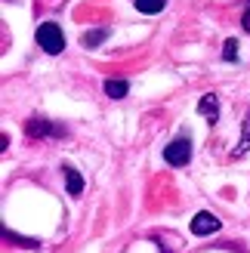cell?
Instances as JSON below:
<instances>
[{"label": "cell", "mask_w": 250, "mask_h": 253, "mask_svg": "<svg viewBox=\"0 0 250 253\" xmlns=\"http://www.w3.org/2000/svg\"><path fill=\"white\" fill-rule=\"evenodd\" d=\"M62 176H65L68 195H71V198H81V192H83V176L74 170V167H62Z\"/></svg>", "instance_id": "8992f818"}, {"label": "cell", "mask_w": 250, "mask_h": 253, "mask_svg": "<svg viewBox=\"0 0 250 253\" xmlns=\"http://www.w3.org/2000/svg\"><path fill=\"white\" fill-rule=\"evenodd\" d=\"M34 41H37V46H41L46 56H59L62 49H65V37H62V28H59L56 22H43V25H37Z\"/></svg>", "instance_id": "6da1fadb"}, {"label": "cell", "mask_w": 250, "mask_h": 253, "mask_svg": "<svg viewBox=\"0 0 250 253\" xmlns=\"http://www.w3.org/2000/svg\"><path fill=\"white\" fill-rule=\"evenodd\" d=\"M127 93H130V84L127 81H115V78L105 81V96L108 99H124Z\"/></svg>", "instance_id": "ba28073f"}, {"label": "cell", "mask_w": 250, "mask_h": 253, "mask_svg": "<svg viewBox=\"0 0 250 253\" xmlns=\"http://www.w3.org/2000/svg\"><path fill=\"white\" fill-rule=\"evenodd\" d=\"M241 25H244V31H247V34H250V6H247V9H244V19H241Z\"/></svg>", "instance_id": "4fadbf2b"}, {"label": "cell", "mask_w": 250, "mask_h": 253, "mask_svg": "<svg viewBox=\"0 0 250 253\" xmlns=\"http://www.w3.org/2000/svg\"><path fill=\"white\" fill-rule=\"evenodd\" d=\"M133 6L139 12H145V16H158V12L167 6V0H133Z\"/></svg>", "instance_id": "9c48e42d"}, {"label": "cell", "mask_w": 250, "mask_h": 253, "mask_svg": "<svg viewBox=\"0 0 250 253\" xmlns=\"http://www.w3.org/2000/svg\"><path fill=\"white\" fill-rule=\"evenodd\" d=\"M247 3H250V0H247Z\"/></svg>", "instance_id": "5bb4252c"}, {"label": "cell", "mask_w": 250, "mask_h": 253, "mask_svg": "<svg viewBox=\"0 0 250 253\" xmlns=\"http://www.w3.org/2000/svg\"><path fill=\"white\" fill-rule=\"evenodd\" d=\"M3 238H6V241H12L16 247H25V250H41V241H37V238H22V235H12L9 229H3Z\"/></svg>", "instance_id": "30bf717a"}, {"label": "cell", "mask_w": 250, "mask_h": 253, "mask_svg": "<svg viewBox=\"0 0 250 253\" xmlns=\"http://www.w3.org/2000/svg\"><path fill=\"white\" fill-rule=\"evenodd\" d=\"M250 151V111H247V118H244V130H241V139H238V145L232 148V158L238 161V158H244Z\"/></svg>", "instance_id": "52a82bcc"}, {"label": "cell", "mask_w": 250, "mask_h": 253, "mask_svg": "<svg viewBox=\"0 0 250 253\" xmlns=\"http://www.w3.org/2000/svg\"><path fill=\"white\" fill-rule=\"evenodd\" d=\"M108 37V28H96V31H86L83 37H81V43L86 46V49H93V46H99Z\"/></svg>", "instance_id": "8fae6325"}, {"label": "cell", "mask_w": 250, "mask_h": 253, "mask_svg": "<svg viewBox=\"0 0 250 253\" xmlns=\"http://www.w3.org/2000/svg\"><path fill=\"white\" fill-rule=\"evenodd\" d=\"M164 161L170 164V167H185V164L192 161V139H173L170 145H164Z\"/></svg>", "instance_id": "3957f363"}, {"label": "cell", "mask_w": 250, "mask_h": 253, "mask_svg": "<svg viewBox=\"0 0 250 253\" xmlns=\"http://www.w3.org/2000/svg\"><path fill=\"white\" fill-rule=\"evenodd\" d=\"M219 225H222V222H219L210 210H201V213H195V219H192V235H198V238L213 235V232H219Z\"/></svg>", "instance_id": "277c9868"}, {"label": "cell", "mask_w": 250, "mask_h": 253, "mask_svg": "<svg viewBox=\"0 0 250 253\" xmlns=\"http://www.w3.org/2000/svg\"><path fill=\"white\" fill-rule=\"evenodd\" d=\"M198 115H204L210 124L219 121V99H216V93H204L201 99H198Z\"/></svg>", "instance_id": "5b68a950"}, {"label": "cell", "mask_w": 250, "mask_h": 253, "mask_svg": "<svg viewBox=\"0 0 250 253\" xmlns=\"http://www.w3.org/2000/svg\"><path fill=\"white\" fill-rule=\"evenodd\" d=\"M25 133L31 139H65L68 136V130L62 124H53L46 118H28L25 121Z\"/></svg>", "instance_id": "7a4b0ae2"}, {"label": "cell", "mask_w": 250, "mask_h": 253, "mask_svg": "<svg viewBox=\"0 0 250 253\" xmlns=\"http://www.w3.org/2000/svg\"><path fill=\"white\" fill-rule=\"evenodd\" d=\"M222 59H226V62L238 59V41H235V37H229V41L222 43Z\"/></svg>", "instance_id": "7c38bea8"}]
</instances>
